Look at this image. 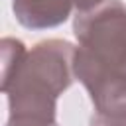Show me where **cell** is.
I'll return each instance as SVG.
<instances>
[{"label":"cell","mask_w":126,"mask_h":126,"mask_svg":"<svg viewBox=\"0 0 126 126\" xmlns=\"http://www.w3.org/2000/svg\"><path fill=\"white\" fill-rule=\"evenodd\" d=\"M75 77L91 94L89 126H126V6L106 0L75 16Z\"/></svg>","instance_id":"obj_1"},{"label":"cell","mask_w":126,"mask_h":126,"mask_svg":"<svg viewBox=\"0 0 126 126\" xmlns=\"http://www.w3.org/2000/svg\"><path fill=\"white\" fill-rule=\"evenodd\" d=\"M2 93L8 96L6 126H55L57 98L75 79V45L45 39L26 51L20 39L2 43Z\"/></svg>","instance_id":"obj_2"},{"label":"cell","mask_w":126,"mask_h":126,"mask_svg":"<svg viewBox=\"0 0 126 126\" xmlns=\"http://www.w3.org/2000/svg\"><path fill=\"white\" fill-rule=\"evenodd\" d=\"M73 0H12L16 20L28 30L61 26L73 10Z\"/></svg>","instance_id":"obj_3"},{"label":"cell","mask_w":126,"mask_h":126,"mask_svg":"<svg viewBox=\"0 0 126 126\" xmlns=\"http://www.w3.org/2000/svg\"><path fill=\"white\" fill-rule=\"evenodd\" d=\"M73 2H75V8H77V14H81V12H89L96 6H100L106 0H73Z\"/></svg>","instance_id":"obj_4"},{"label":"cell","mask_w":126,"mask_h":126,"mask_svg":"<svg viewBox=\"0 0 126 126\" xmlns=\"http://www.w3.org/2000/svg\"><path fill=\"white\" fill-rule=\"evenodd\" d=\"M55 126H57V124H55Z\"/></svg>","instance_id":"obj_5"}]
</instances>
